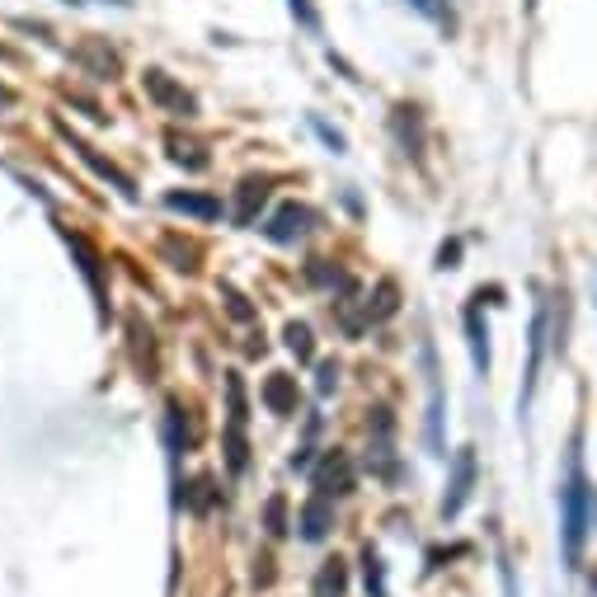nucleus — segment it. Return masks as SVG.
<instances>
[{
  "label": "nucleus",
  "instance_id": "6e6552de",
  "mask_svg": "<svg viewBox=\"0 0 597 597\" xmlns=\"http://www.w3.org/2000/svg\"><path fill=\"white\" fill-rule=\"evenodd\" d=\"M165 207L183 212V217H198V221H217L221 217V203H217V198H203V193H165Z\"/></svg>",
  "mask_w": 597,
  "mask_h": 597
},
{
  "label": "nucleus",
  "instance_id": "9d476101",
  "mask_svg": "<svg viewBox=\"0 0 597 597\" xmlns=\"http://www.w3.org/2000/svg\"><path fill=\"white\" fill-rule=\"evenodd\" d=\"M62 132H66V127H62ZM66 137H71V132H66ZM71 147H76V151L85 155V161H90V165H94V175H99V179H109V183H113V189H118L123 198H137V189H132V179H127V175H123V169H118V165L99 161V155H94L90 147H85V141H76V137H71Z\"/></svg>",
  "mask_w": 597,
  "mask_h": 597
},
{
  "label": "nucleus",
  "instance_id": "0eeeda50",
  "mask_svg": "<svg viewBox=\"0 0 597 597\" xmlns=\"http://www.w3.org/2000/svg\"><path fill=\"white\" fill-rule=\"evenodd\" d=\"M264 405H268V415H292L296 409V377L288 372H274L264 381Z\"/></svg>",
  "mask_w": 597,
  "mask_h": 597
},
{
  "label": "nucleus",
  "instance_id": "ddd939ff",
  "mask_svg": "<svg viewBox=\"0 0 597 597\" xmlns=\"http://www.w3.org/2000/svg\"><path fill=\"white\" fill-rule=\"evenodd\" d=\"M348 588V570H344V560H330L325 570L316 574V597H344Z\"/></svg>",
  "mask_w": 597,
  "mask_h": 597
},
{
  "label": "nucleus",
  "instance_id": "6ab92c4d",
  "mask_svg": "<svg viewBox=\"0 0 597 597\" xmlns=\"http://www.w3.org/2000/svg\"><path fill=\"white\" fill-rule=\"evenodd\" d=\"M226 302H231V316H236V320H250V316H254V310L245 306V296L231 292V288H226Z\"/></svg>",
  "mask_w": 597,
  "mask_h": 597
},
{
  "label": "nucleus",
  "instance_id": "f03ea898",
  "mask_svg": "<svg viewBox=\"0 0 597 597\" xmlns=\"http://www.w3.org/2000/svg\"><path fill=\"white\" fill-rule=\"evenodd\" d=\"M475 490V447H461L457 461H452V485H447V499H443V518H457L466 499Z\"/></svg>",
  "mask_w": 597,
  "mask_h": 597
},
{
  "label": "nucleus",
  "instance_id": "39448f33",
  "mask_svg": "<svg viewBox=\"0 0 597 597\" xmlns=\"http://www.w3.org/2000/svg\"><path fill=\"white\" fill-rule=\"evenodd\" d=\"M296 528H302L306 542H325V536H330V528H334V504L325 499V494H316V499H306L302 518H296Z\"/></svg>",
  "mask_w": 597,
  "mask_h": 597
},
{
  "label": "nucleus",
  "instance_id": "f8f14e48",
  "mask_svg": "<svg viewBox=\"0 0 597 597\" xmlns=\"http://www.w3.org/2000/svg\"><path fill=\"white\" fill-rule=\"evenodd\" d=\"M466 334H471V358H475V367H480V372H490V344H485V325H480V310L471 306V310H466Z\"/></svg>",
  "mask_w": 597,
  "mask_h": 597
},
{
  "label": "nucleus",
  "instance_id": "f257e3e1",
  "mask_svg": "<svg viewBox=\"0 0 597 597\" xmlns=\"http://www.w3.org/2000/svg\"><path fill=\"white\" fill-rule=\"evenodd\" d=\"M584 536H588V475L574 452L570 471H564V485H560V546H564V564H570V570L584 560Z\"/></svg>",
  "mask_w": 597,
  "mask_h": 597
},
{
  "label": "nucleus",
  "instance_id": "2eb2a0df",
  "mask_svg": "<svg viewBox=\"0 0 597 597\" xmlns=\"http://www.w3.org/2000/svg\"><path fill=\"white\" fill-rule=\"evenodd\" d=\"M264 528H268V536L288 532V504H282V494H274V499L264 504Z\"/></svg>",
  "mask_w": 597,
  "mask_h": 597
},
{
  "label": "nucleus",
  "instance_id": "dca6fc26",
  "mask_svg": "<svg viewBox=\"0 0 597 597\" xmlns=\"http://www.w3.org/2000/svg\"><path fill=\"white\" fill-rule=\"evenodd\" d=\"M386 316H395V282H381L377 288V306L367 302V320H386Z\"/></svg>",
  "mask_w": 597,
  "mask_h": 597
},
{
  "label": "nucleus",
  "instance_id": "412c9836",
  "mask_svg": "<svg viewBox=\"0 0 597 597\" xmlns=\"http://www.w3.org/2000/svg\"><path fill=\"white\" fill-rule=\"evenodd\" d=\"M0 109H10V90H5V85H0Z\"/></svg>",
  "mask_w": 597,
  "mask_h": 597
},
{
  "label": "nucleus",
  "instance_id": "7ed1b4c3",
  "mask_svg": "<svg viewBox=\"0 0 597 597\" xmlns=\"http://www.w3.org/2000/svg\"><path fill=\"white\" fill-rule=\"evenodd\" d=\"M141 85H147V94H151L161 109L175 113V118H193V113H198L193 94H183V85H175V80L165 76V71H147V76H141Z\"/></svg>",
  "mask_w": 597,
  "mask_h": 597
},
{
  "label": "nucleus",
  "instance_id": "423d86ee",
  "mask_svg": "<svg viewBox=\"0 0 597 597\" xmlns=\"http://www.w3.org/2000/svg\"><path fill=\"white\" fill-rule=\"evenodd\" d=\"M316 490L330 499V494H348L353 490V461L344 457V452H330L320 466V475H316Z\"/></svg>",
  "mask_w": 597,
  "mask_h": 597
},
{
  "label": "nucleus",
  "instance_id": "4468645a",
  "mask_svg": "<svg viewBox=\"0 0 597 597\" xmlns=\"http://www.w3.org/2000/svg\"><path fill=\"white\" fill-rule=\"evenodd\" d=\"M264 198H268L264 183H240V207H236V221H240V226H250V221H254V207H264Z\"/></svg>",
  "mask_w": 597,
  "mask_h": 597
},
{
  "label": "nucleus",
  "instance_id": "20e7f679",
  "mask_svg": "<svg viewBox=\"0 0 597 597\" xmlns=\"http://www.w3.org/2000/svg\"><path fill=\"white\" fill-rule=\"evenodd\" d=\"M316 221H320V217H316L310 207L288 203V207H278V212H274V221L264 226V236H268V240H278V245H292V240H302Z\"/></svg>",
  "mask_w": 597,
  "mask_h": 597
},
{
  "label": "nucleus",
  "instance_id": "aec40b11",
  "mask_svg": "<svg viewBox=\"0 0 597 597\" xmlns=\"http://www.w3.org/2000/svg\"><path fill=\"white\" fill-rule=\"evenodd\" d=\"M334 381H339V367H334V363H325V367H320V381H316L320 395H330V391H334Z\"/></svg>",
  "mask_w": 597,
  "mask_h": 597
},
{
  "label": "nucleus",
  "instance_id": "a211bd4d",
  "mask_svg": "<svg viewBox=\"0 0 597 597\" xmlns=\"http://www.w3.org/2000/svg\"><path fill=\"white\" fill-rule=\"evenodd\" d=\"M292 10H296V20H302V24L310 28V34H316V28H320V14H316V10H310V5H306V0H292Z\"/></svg>",
  "mask_w": 597,
  "mask_h": 597
},
{
  "label": "nucleus",
  "instance_id": "9b49d317",
  "mask_svg": "<svg viewBox=\"0 0 597 597\" xmlns=\"http://www.w3.org/2000/svg\"><path fill=\"white\" fill-rule=\"evenodd\" d=\"M66 245H71V254L80 259V274L90 278V288H94V296H99V306H104V278H99V254H94V245L85 236H66Z\"/></svg>",
  "mask_w": 597,
  "mask_h": 597
},
{
  "label": "nucleus",
  "instance_id": "1a4fd4ad",
  "mask_svg": "<svg viewBox=\"0 0 597 597\" xmlns=\"http://www.w3.org/2000/svg\"><path fill=\"white\" fill-rule=\"evenodd\" d=\"M546 306H536V316H532V363H528V386H522V405L532 401V391H536V372H542V353H546Z\"/></svg>",
  "mask_w": 597,
  "mask_h": 597
},
{
  "label": "nucleus",
  "instance_id": "f3484780",
  "mask_svg": "<svg viewBox=\"0 0 597 597\" xmlns=\"http://www.w3.org/2000/svg\"><path fill=\"white\" fill-rule=\"evenodd\" d=\"M288 348H292L302 363L316 358V344H310V330H306V325H288Z\"/></svg>",
  "mask_w": 597,
  "mask_h": 597
}]
</instances>
